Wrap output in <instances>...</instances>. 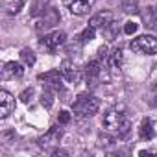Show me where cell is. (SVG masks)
<instances>
[{"label":"cell","instance_id":"16","mask_svg":"<svg viewBox=\"0 0 157 157\" xmlns=\"http://www.w3.org/2000/svg\"><path fill=\"white\" fill-rule=\"evenodd\" d=\"M94 30L96 28H93V26H87L80 35H78V43L80 44H85V43H91L93 39H94Z\"/></svg>","mask_w":157,"mask_h":157},{"label":"cell","instance_id":"14","mask_svg":"<svg viewBox=\"0 0 157 157\" xmlns=\"http://www.w3.org/2000/svg\"><path fill=\"white\" fill-rule=\"evenodd\" d=\"M48 2H50V0H33L32 8H30V13L33 17H39V15L46 13L48 11Z\"/></svg>","mask_w":157,"mask_h":157},{"label":"cell","instance_id":"12","mask_svg":"<svg viewBox=\"0 0 157 157\" xmlns=\"http://www.w3.org/2000/svg\"><path fill=\"white\" fill-rule=\"evenodd\" d=\"M24 74V67L21 65V63H17V61H10V63H6V67H4V70H2V76L6 78H21Z\"/></svg>","mask_w":157,"mask_h":157},{"label":"cell","instance_id":"2","mask_svg":"<svg viewBox=\"0 0 157 157\" xmlns=\"http://www.w3.org/2000/svg\"><path fill=\"white\" fill-rule=\"evenodd\" d=\"M98 109H100V100L96 96H91V94H85V93H82L76 98V102L72 104V111L78 118L93 117V115L98 113Z\"/></svg>","mask_w":157,"mask_h":157},{"label":"cell","instance_id":"22","mask_svg":"<svg viewBox=\"0 0 157 157\" xmlns=\"http://www.w3.org/2000/svg\"><path fill=\"white\" fill-rule=\"evenodd\" d=\"M137 30H139V24L133 22V21H128V22L124 24V33H126V35H133Z\"/></svg>","mask_w":157,"mask_h":157},{"label":"cell","instance_id":"26","mask_svg":"<svg viewBox=\"0 0 157 157\" xmlns=\"http://www.w3.org/2000/svg\"><path fill=\"white\" fill-rule=\"evenodd\" d=\"M52 155H54V157H65V155H67V151H63V150H54V151H52Z\"/></svg>","mask_w":157,"mask_h":157},{"label":"cell","instance_id":"15","mask_svg":"<svg viewBox=\"0 0 157 157\" xmlns=\"http://www.w3.org/2000/svg\"><path fill=\"white\" fill-rule=\"evenodd\" d=\"M122 61H124V52H122V48H115V50L109 54V67H111V68H120Z\"/></svg>","mask_w":157,"mask_h":157},{"label":"cell","instance_id":"13","mask_svg":"<svg viewBox=\"0 0 157 157\" xmlns=\"http://www.w3.org/2000/svg\"><path fill=\"white\" fill-rule=\"evenodd\" d=\"M153 135H155V131H153V124H151V120H150V118H142L140 128H139V137H140L142 140H151Z\"/></svg>","mask_w":157,"mask_h":157},{"label":"cell","instance_id":"25","mask_svg":"<svg viewBox=\"0 0 157 157\" xmlns=\"http://www.w3.org/2000/svg\"><path fill=\"white\" fill-rule=\"evenodd\" d=\"M105 52H107V46H102V48L98 50V59H102V57H105V56H107Z\"/></svg>","mask_w":157,"mask_h":157},{"label":"cell","instance_id":"1","mask_svg":"<svg viewBox=\"0 0 157 157\" xmlns=\"http://www.w3.org/2000/svg\"><path fill=\"white\" fill-rule=\"evenodd\" d=\"M102 126H104L107 131H117L120 139L128 137V133H129V129H131V122L126 118L124 113H120V111H117V109H111V111H107V113L104 115Z\"/></svg>","mask_w":157,"mask_h":157},{"label":"cell","instance_id":"4","mask_svg":"<svg viewBox=\"0 0 157 157\" xmlns=\"http://www.w3.org/2000/svg\"><path fill=\"white\" fill-rule=\"evenodd\" d=\"M65 41H67L65 32L56 30V32H52V33H46V35L41 39V46H43L46 52L54 54V52H57V50H59V46H63V44H65Z\"/></svg>","mask_w":157,"mask_h":157},{"label":"cell","instance_id":"10","mask_svg":"<svg viewBox=\"0 0 157 157\" xmlns=\"http://www.w3.org/2000/svg\"><path fill=\"white\" fill-rule=\"evenodd\" d=\"M13 109H15V98L8 91H2L0 93V118H8Z\"/></svg>","mask_w":157,"mask_h":157},{"label":"cell","instance_id":"17","mask_svg":"<svg viewBox=\"0 0 157 157\" xmlns=\"http://www.w3.org/2000/svg\"><path fill=\"white\" fill-rule=\"evenodd\" d=\"M22 6H24L22 0H13V2L4 4V10H6V13H10V15H17V13L22 10Z\"/></svg>","mask_w":157,"mask_h":157},{"label":"cell","instance_id":"3","mask_svg":"<svg viewBox=\"0 0 157 157\" xmlns=\"http://www.w3.org/2000/svg\"><path fill=\"white\" fill-rule=\"evenodd\" d=\"M129 48L133 52H139L144 56H155L157 54V39L153 35H139L129 43Z\"/></svg>","mask_w":157,"mask_h":157},{"label":"cell","instance_id":"23","mask_svg":"<svg viewBox=\"0 0 157 157\" xmlns=\"http://www.w3.org/2000/svg\"><path fill=\"white\" fill-rule=\"evenodd\" d=\"M33 93H35V91H33L32 87H30V89H24V91L21 93V96H19V98H21V100H22L24 104H28V102H30V100L33 98Z\"/></svg>","mask_w":157,"mask_h":157},{"label":"cell","instance_id":"11","mask_svg":"<svg viewBox=\"0 0 157 157\" xmlns=\"http://www.w3.org/2000/svg\"><path fill=\"white\" fill-rule=\"evenodd\" d=\"M100 76H102V63L100 59H93L85 65V78H87V83H94L100 80Z\"/></svg>","mask_w":157,"mask_h":157},{"label":"cell","instance_id":"27","mask_svg":"<svg viewBox=\"0 0 157 157\" xmlns=\"http://www.w3.org/2000/svg\"><path fill=\"white\" fill-rule=\"evenodd\" d=\"M151 104H153V105H157V87L153 89V94H151Z\"/></svg>","mask_w":157,"mask_h":157},{"label":"cell","instance_id":"19","mask_svg":"<svg viewBox=\"0 0 157 157\" xmlns=\"http://www.w3.org/2000/svg\"><path fill=\"white\" fill-rule=\"evenodd\" d=\"M21 61L24 63V65H28V67H32V65H35V54L30 50V48H24V50H21Z\"/></svg>","mask_w":157,"mask_h":157},{"label":"cell","instance_id":"24","mask_svg":"<svg viewBox=\"0 0 157 157\" xmlns=\"http://www.w3.org/2000/svg\"><path fill=\"white\" fill-rule=\"evenodd\" d=\"M57 120H59V124H68L70 122V113L68 111H61L59 117H57Z\"/></svg>","mask_w":157,"mask_h":157},{"label":"cell","instance_id":"20","mask_svg":"<svg viewBox=\"0 0 157 157\" xmlns=\"http://www.w3.org/2000/svg\"><path fill=\"white\" fill-rule=\"evenodd\" d=\"M41 105L44 107V109H50L52 105H54V94L46 89V91H43V94H41Z\"/></svg>","mask_w":157,"mask_h":157},{"label":"cell","instance_id":"7","mask_svg":"<svg viewBox=\"0 0 157 157\" xmlns=\"http://www.w3.org/2000/svg\"><path fill=\"white\" fill-rule=\"evenodd\" d=\"M94 0H63V4L68 8V11L72 15H78V17H82V15H87L91 6H93Z\"/></svg>","mask_w":157,"mask_h":157},{"label":"cell","instance_id":"8","mask_svg":"<svg viewBox=\"0 0 157 157\" xmlns=\"http://www.w3.org/2000/svg\"><path fill=\"white\" fill-rule=\"evenodd\" d=\"M37 78H39V82H44L48 87H52L56 91H61V78H63L61 70H48L44 74H39Z\"/></svg>","mask_w":157,"mask_h":157},{"label":"cell","instance_id":"5","mask_svg":"<svg viewBox=\"0 0 157 157\" xmlns=\"http://www.w3.org/2000/svg\"><path fill=\"white\" fill-rule=\"evenodd\" d=\"M61 137H63V131H61V128L59 126H54V128H50L37 142H39V146L43 148V150H50L52 146H57L59 144V140H61Z\"/></svg>","mask_w":157,"mask_h":157},{"label":"cell","instance_id":"21","mask_svg":"<svg viewBox=\"0 0 157 157\" xmlns=\"http://www.w3.org/2000/svg\"><path fill=\"white\" fill-rule=\"evenodd\" d=\"M153 13H155V8H148V11H146V15H144V19H146V26H150V28H157V17H153Z\"/></svg>","mask_w":157,"mask_h":157},{"label":"cell","instance_id":"9","mask_svg":"<svg viewBox=\"0 0 157 157\" xmlns=\"http://www.w3.org/2000/svg\"><path fill=\"white\" fill-rule=\"evenodd\" d=\"M113 19H115L113 11H107L105 10V11H100V13L93 15L89 19V26H93V28H107V26L113 24Z\"/></svg>","mask_w":157,"mask_h":157},{"label":"cell","instance_id":"6","mask_svg":"<svg viewBox=\"0 0 157 157\" xmlns=\"http://www.w3.org/2000/svg\"><path fill=\"white\" fill-rule=\"evenodd\" d=\"M61 74H63V78L68 82V83H80V80H82V72H80V68H78L72 61H68V59H65L63 63H61Z\"/></svg>","mask_w":157,"mask_h":157},{"label":"cell","instance_id":"18","mask_svg":"<svg viewBox=\"0 0 157 157\" xmlns=\"http://www.w3.org/2000/svg\"><path fill=\"white\" fill-rule=\"evenodd\" d=\"M122 10L128 15H135L139 13V2L137 0H122Z\"/></svg>","mask_w":157,"mask_h":157}]
</instances>
